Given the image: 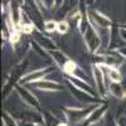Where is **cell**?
<instances>
[{"label":"cell","mask_w":126,"mask_h":126,"mask_svg":"<svg viewBox=\"0 0 126 126\" xmlns=\"http://www.w3.org/2000/svg\"><path fill=\"white\" fill-rule=\"evenodd\" d=\"M121 106H122L124 109H126V92H125V94H124V97L121 98Z\"/></svg>","instance_id":"24"},{"label":"cell","mask_w":126,"mask_h":126,"mask_svg":"<svg viewBox=\"0 0 126 126\" xmlns=\"http://www.w3.org/2000/svg\"><path fill=\"white\" fill-rule=\"evenodd\" d=\"M100 66L107 72V76H109L111 82L121 83V81H122V73L119 71V68H116V67H106L105 64H100Z\"/></svg>","instance_id":"13"},{"label":"cell","mask_w":126,"mask_h":126,"mask_svg":"<svg viewBox=\"0 0 126 126\" xmlns=\"http://www.w3.org/2000/svg\"><path fill=\"white\" fill-rule=\"evenodd\" d=\"M98 105L100 103L87 105V106L79 107V109H76V107H62V110H63V112L66 113L67 122L77 125V124H82L83 121H85L88 117V115L96 109Z\"/></svg>","instance_id":"2"},{"label":"cell","mask_w":126,"mask_h":126,"mask_svg":"<svg viewBox=\"0 0 126 126\" xmlns=\"http://www.w3.org/2000/svg\"><path fill=\"white\" fill-rule=\"evenodd\" d=\"M57 27H58V22H56V20H46L43 32H47V33H53V32H57Z\"/></svg>","instance_id":"17"},{"label":"cell","mask_w":126,"mask_h":126,"mask_svg":"<svg viewBox=\"0 0 126 126\" xmlns=\"http://www.w3.org/2000/svg\"><path fill=\"white\" fill-rule=\"evenodd\" d=\"M119 52H120V53H121V54H122V56L126 58V46H125V47H122L121 49H119Z\"/></svg>","instance_id":"25"},{"label":"cell","mask_w":126,"mask_h":126,"mask_svg":"<svg viewBox=\"0 0 126 126\" xmlns=\"http://www.w3.org/2000/svg\"><path fill=\"white\" fill-rule=\"evenodd\" d=\"M107 110H109V102H101L98 106L88 115V117L83 121L81 125H82V126H92V125H96L97 122H100V121L103 119V116L106 115Z\"/></svg>","instance_id":"9"},{"label":"cell","mask_w":126,"mask_h":126,"mask_svg":"<svg viewBox=\"0 0 126 126\" xmlns=\"http://www.w3.org/2000/svg\"><path fill=\"white\" fill-rule=\"evenodd\" d=\"M68 30H69V22L68 20H61V22H58L57 32L59 34H66Z\"/></svg>","instance_id":"19"},{"label":"cell","mask_w":126,"mask_h":126,"mask_svg":"<svg viewBox=\"0 0 126 126\" xmlns=\"http://www.w3.org/2000/svg\"><path fill=\"white\" fill-rule=\"evenodd\" d=\"M107 126H119V125H117V121L115 122V121H112V120H111V121L109 122V125H107Z\"/></svg>","instance_id":"27"},{"label":"cell","mask_w":126,"mask_h":126,"mask_svg":"<svg viewBox=\"0 0 126 126\" xmlns=\"http://www.w3.org/2000/svg\"><path fill=\"white\" fill-rule=\"evenodd\" d=\"M30 86H33L40 91H44V92H59V91H63V85L59 83L58 81H52V79H42V81H38L35 83H32Z\"/></svg>","instance_id":"11"},{"label":"cell","mask_w":126,"mask_h":126,"mask_svg":"<svg viewBox=\"0 0 126 126\" xmlns=\"http://www.w3.org/2000/svg\"><path fill=\"white\" fill-rule=\"evenodd\" d=\"M63 1H64V0H56V6L61 8V6L63 5Z\"/></svg>","instance_id":"26"},{"label":"cell","mask_w":126,"mask_h":126,"mask_svg":"<svg viewBox=\"0 0 126 126\" xmlns=\"http://www.w3.org/2000/svg\"><path fill=\"white\" fill-rule=\"evenodd\" d=\"M125 115H126V113H125Z\"/></svg>","instance_id":"31"},{"label":"cell","mask_w":126,"mask_h":126,"mask_svg":"<svg viewBox=\"0 0 126 126\" xmlns=\"http://www.w3.org/2000/svg\"><path fill=\"white\" fill-rule=\"evenodd\" d=\"M92 76H93V79H94V85H96V88H97V92L100 94V97L103 98L106 97L107 94V88H106V77H105V69L97 64V63H94L92 64Z\"/></svg>","instance_id":"5"},{"label":"cell","mask_w":126,"mask_h":126,"mask_svg":"<svg viewBox=\"0 0 126 126\" xmlns=\"http://www.w3.org/2000/svg\"><path fill=\"white\" fill-rule=\"evenodd\" d=\"M120 27H121V28H124V29H126V23H124V24H121Z\"/></svg>","instance_id":"29"},{"label":"cell","mask_w":126,"mask_h":126,"mask_svg":"<svg viewBox=\"0 0 126 126\" xmlns=\"http://www.w3.org/2000/svg\"><path fill=\"white\" fill-rule=\"evenodd\" d=\"M58 126H69V125H68V122H61Z\"/></svg>","instance_id":"28"},{"label":"cell","mask_w":126,"mask_h":126,"mask_svg":"<svg viewBox=\"0 0 126 126\" xmlns=\"http://www.w3.org/2000/svg\"><path fill=\"white\" fill-rule=\"evenodd\" d=\"M33 37H34V43L38 44L40 48H43L44 50H47L48 53H49V52H52V50H56L57 49V46L54 43V40L52 39V38H49L48 35L43 34V32H42V30L35 29L33 32Z\"/></svg>","instance_id":"10"},{"label":"cell","mask_w":126,"mask_h":126,"mask_svg":"<svg viewBox=\"0 0 126 126\" xmlns=\"http://www.w3.org/2000/svg\"><path fill=\"white\" fill-rule=\"evenodd\" d=\"M43 117H44V126H58L61 122H66V121H59V119L54 113H50L47 111H43Z\"/></svg>","instance_id":"15"},{"label":"cell","mask_w":126,"mask_h":126,"mask_svg":"<svg viewBox=\"0 0 126 126\" xmlns=\"http://www.w3.org/2000/svg\"><path fill=\"white\" fill-rule=\"evenodd\" d=\"M20 126H42V125H38V124H33V122H22Z\"/></svg>","instance_id":"23"},{"label":"cell","mask_w":126,"mask_h":126,"mask_svg":"<svg viewBox=\"0 0 126 126\" xmlns=\"http://www.w3.org/2000/svg\"><path fill=\"white\" fill-rule=\"evenodd\" d=\"M54 71V67L53 66H48V67H44V68H40V69H35L33 72H29L27 75H24L20 79V85H32V83H35L38 81H42L44 79L46 76H48L49 73H52Z\"/></svg>","instance_id":"8"},{"label":"cell","mask_w":126,"mask_h":126,"mask_svg":"<svg viewBox=\"0 0 126 126\" xmlns=\"http://www.w3.org/2000/svg\"><path fill=\"white\" fill-rule=\"evenodd\" d=\"M119 32H120V35H121V38H122V40H124V43L126 44V29L119 27Z\"/></svg>","instance_id":"22"},{"label":"cell","mask_w":126,"mask_h":126,"mask_svg":"<svg viewBox=\"0 0 126 126\" xmlns=\"http://www.w3.org/2000/svg\"><path fill=\"white\" fill-rule=\"evenodd\" d=\"M22 10L28 15L30 22L34 24V27L38 30H43L46 20H43V16H42V14H40L38 3L35 1V0H24V5H23Z\"/></svg>","instance_id":"3"},{"label":"cell","mask_w":126,"mask_h":126,"mask_svg":"<svg viewBox=\"0 0 126 126\" xmlns=\"http://www.w3.org/2000/svg\"><path fill=\"white\" fill-rule=\"evenodd\" d=\"M37 3L43 5L46 9H53L56 6V0H37Z\"/></svg>","instance_id":"20"},{"label":"cell","mask_w":126,"mask_h":126,"mask_svg":"<svg viewBox=\"0 0 126 126\" xmlns=\"http://www.w3.org/2000/svg\"><path fill=\"white\" fill-rule=\"evenodd\" d=\"M66 83H67V86L71 91V93L73 94V97H75L77 101L79 102H83V103H86V105H93V103H101V98L97 97V96H93V94L86 92V91H82L79 88H77L76 86H73L71 82H68L67 79H64Z\"/></svg>","instance_id":"6"},{"label":"cell","mask_w":126,"mask_h":126,"mask_svg":"<svg viewBox=\"0 0 126 126\" xmlns=\"http://www.w3.org/2000/svg\"><path fill=\"white\" fill-rule=\"evenodd\" d=\"M109 91L110 93L112 94L113 97H116V98H122L124 97V94H125V90L122 87L121 83H116V82H111L110 83V86H109Z\"/></svg>","instance_id":"14"},{"label":"cell","mask_w":126,"mask_h":126,"mask_svg":"<svg viewBox=\"0 0 126 126\" xmlns=\"http://www.w3.org/2000/svg\"><path fill=\"white\" fill-rule=\"evenodd\" d=\"M81 33H82V38L85 40V44L87 47V49L93 54L98 53V49L102 44V39L100 37V34L97 33L96 27H94L90 19L87 18V15L83 18V22L81 24Z\"/></svg>","instance_id":"1"},{"label":"cell","mask_w":126,"mask_h":126,"mask_svg":"<svg viewBox=\"0 0 126 126\" xmlns=\"http://www.w3.org/2000/svg\"><path fill=\"white\" fill-rule=\"evenodd\" d=\"M15 91L18 92L20 100H22L28 107H30L32 110H37V111L43 112V111H42V106H40L39 100L35 97V94H34V93H32L25 86H23V85H20V83H18V85L15 86Z\"/></svg>","instance_id":"4"},{"label":"cell","mask_w":126,"mask_h":126,"mask_svg":"<svg viewBox=\"0 0 126 126\" xmlns=\"http://www.w3.org/2000/svg\"><path fill=\"white\" fill-rule=\"evenodd\" d=\"M79 3H81V0H64V1H63V5L61 6V9L63 10L64 14H67V13L72 12L73 9H76Z\"/></svg>","instance_id":"16"},{"label":"cell","mask_w":126,"mask_h":126,"mask_svg":"<svg viewBox=\"0 0 126 126\" xmlns=\"http://www.w3.org/2000/svg\"><path fill=\"white\" fill-rule=\"evenodd\" d=\"M87 18L90 19V22L96 27V28H101L105 30H111L113 27V23L110 18H107L106 15H103L102 13L97 12V10H87Z\"/></svg>","instance_id":"7"},{"label":"cell","mask_w":126,"mask_h":126,"mask_svg":"<svg viewBox=\"0 0 126 126\" xmlns=\"http://www.w3.org/2000/svg\"><path fill=\"white\" fill-rule=\"evenodd\" d=\"M117 125L119 126H126V115H121V116H119Z\"/></svg>","instance_id":"21"},{"label":"cell","mask_w":126,"mask_h":126,"mask_svg":"<svg viewBox=\"0 0 126 126\" xmlns=\"http://www.w3.org/2000/svg\"><path fill=\"white\" fill-rule=\"evenodd\" d=\"M3 122H4V126H20L16 122V120L12 116V115H9L8 112L3 113Z\"/></svg>","instance_id":"18"},{"label":"cell","mask_w":126,"mask_h":126,"mask_svg":"<svg viewBox=\"0 0 126 126\" xmlns=\"http://www.w3.org/2000/svg\"><path fill=\"white\" fill-rule=\"evenodd\" d=\"M94 1H98V0H94Z\"/></svg>","instance_id":"30"},{"label":"cell","mask_w":126,"mask_h":126,"mask_svg":"<svg viewBox=\"0 0 126 126\" xmlns=\"http://www.w3.org/2000/svg\"><path fill=\"white\" fill-rule=\"evenodd\" d=\"M49 57L53 59L54 64H56L61 71H63V68H64L68 63L72 61V59L64 53V52H62V50H59V49H56V50L49 52Z\"/></svg>","instance_id":"12"}]
</instances>
